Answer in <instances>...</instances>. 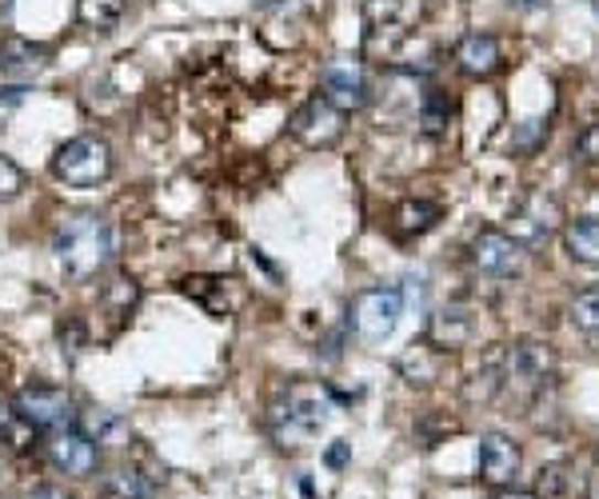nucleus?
Returning a JSON list of instances; mask_svg holds the SVG:
<instances>
[{
    "instance_id": "29",
    "label": "nucleus",
    "mask_w": 599,
    "mask_h": 499,
    "mask_svg": "<svg viewBox=\"0 0 599 499\" xmlns=\"http://www.w3.org/2000/svg\"><path fill=\"white\" fill-rule=\"evenodd\" d=\"M24 188V177H21V168L12 164L9 157H0V200H9V197H17Z\"/></svg>"
},
{
    "instance_id": "33",
    "label": "nucleus",
    "mask_w": 599,
    "mask_h": 499,
    "mask_svg": "<svg viewBox=\"0 0 599 499\" xmlns=\"http://www.w3.org/2000/svg\"><path fill=\"white\" fill-rule=\"evenodd\" d=\"M515 9H536V4H547V0H512Z\"/></svg>"
},
{
    "instance_id": "30",
    "label": "nucleus",
    "mask_w": 599,
    "mask_h": 499,
    "mask_svg": "<svg viewBox=\"0 0 599 499\" xmlns=\"http://www.w3.org/2000/svg\"><path fill=\"white\" fill-rule=\"evenodd\" d=\"M544 120H524V128H520V132H515V145L520 148H527L532 145V140H536V136H544Z\"/></svg>"
},
{
    "instance_id": "18",
    "label": "nucleus",
    "mask_w": 599,
    "mask_h": 499,
    "mask_svg": "<svg viewBox=\"0 0 599 499\" xmlns=\"http://www.w3.org/2000/svg\"><path fill=\"white\" fill-rule=\"evenodd\" d=\"M81 432H85L96 447H125L128 444V424L116 416V412H88Z\"/></svg>"
},
{
    "instance_id": "24",
    "label": "nucleus",
    "mask_w": 599,
    "mask_h": 499,
    "mask_svg": "<svg viewBox=\"0 0 599 499\" xmlns=\"http://www.w3.org/2000/svg\"><path fill=\"white\" fill-rule=\"evenodd\" d=\"M32 444V427L24 424L12 407H0V447H12V452H29Z\"/></svg>"
},
{
    "instance_id": "23",
    "label": "nucleus",
    "mask_w": 599,
    "mask_h": 499,
    "mask_svg": "<svg viewBox=\"0 0 599 499\" xmlns=\"http://www.w3.org/2000/svg\"><path fill=\"white\" fill-rule=\"evenodd\" d=\"M120 12H125V0H81V4H76L81 24H88V29L96 32H113L116 21H120Z\"/></svg>"
},
{
    "instance_id": "7",
    "label": "nucleus",
    "mask_w": 599,
    "mask_h": 499,
    "mask_svg": "<svg viewBox=\"0 0 599 499\" xmlns=\"http://www.w3.org/2000/svg\"><path fill=\"white\" fill-rule=\"evenodd\" d=\"M556 372V360H552V348L539 340H520L507 348L504 372H500V384L524 387V392H539V387L552 380Z\"/></svg>"
},
{
    "instance_id": "32",
    "label": "nucleus",
    "mask_w": 599,
    "mask_h": 499,
    "mask_svg": "<svg viewBox=\"0 0 599 499\" xmlns=\"http://www.w3.org/2000/svg\"><path fill=\"white\" fill-rule=\"evenodd\" d=\"M492 499H539L536 491H524V488H515V484H507V488H500Z\"/></svg>"
},
{
    "instance_id": "9",
    "label": "nucleus",
    "mask_w": 599,
    "mask_h": 499,
    "mask_svg": "<svg viewBox=\"0 0 599 499\" xmlns=\"http://www.w3.org/2000/svg\"><path fill=\"white\" fill-rule=\"evenodd\" d=\"M44 452H49V464H53L56 471H64V476H76V479L93 476L96 464H100V447H96L93 439L81 432V427H61V432H49V444H44Z\"/></svg>"
},
{
    "instance_id": "19",
    "label": "nucleus",
    "mask_w": 599,
    "mask_h": 499,
    "mask_svg": "<svg viewBox=\"0 0 599 499\" xmlns=\"http://www.w3.org/2000/svg\"><path fill=\"white\" fill-rule=\"evenodd\" d=\"M443 216L440 204H431V200H408V204H399L396 212V229L404 236H424L428 229H436V220Z\"/></svg>"
},
{
    "instance_id": "21",
    "label": "nucleus",
    "mask_w": 599,
    "mask_h": 499,
    "mask_svg": "<svg viewBox=\"0 0 599 499\" xmlns=\"http://www.w3.org/2000/svg\"><path fill=\"white\" fill-rule=\"evenodd\" d=\"M105 499H152V484L137 468H116L105 479Z\"/></svg>"
},
{
    "instance_id": "31",
    "label": "nucleus",
    "mask_w": 599,
    "mask_h": 499,
    "mask_svg": "<svg viewBox=\"0 0 599 499\" xmlns=\"http://www.w3.org/2000/svg\"><path fill=\"white\" fill-rule=\"evenodd\" d=\"M347 452H352V444H344V439H336V444L328 447V468H344L347 464Z\"/></svg>"
},
{
    "instance_id": "13",
    "label": "nucleus",
    "mask_w": 599,
    "mask_h": 499,
    "mask_svg": "<svg viewBox=\"0 0 599 499\" xmlns=\"http://www.w3.org/2000/svg\"><path fill=\"white\" fill-rule=\"evenodd\" d=\"M456 61L468 76H492L504 61L500 53V41H495L492 32H468L460 44H456Z\"/></svg>"
},
{
    "instance_id": "2",
    "label": "nucleus",
    "mask_w": 599,
    "mask_h": 499,
    "mask_svg": "<svg viewBox=\"0 0 599 499\" xmlns=\"http://www.w3.org/2000/svg\"><path fill=\"white\" fill-rule=\"evenodd\" d=\"M420 17V0H364V53L392 56L408 41Z\"/></svg>"
},
{
    "instance_id": "5",
    "label": "nucleus",
    "mask_w": 599,
    "mask_h": 499,
    "mask_svg": "<svg viewBox=\"0 0 599 499\" xmlns=\"http://www.w3.org/2000/svg\"><path fill=\"white\" fill-rule=\"evenodd\" d=\"M12 412H17L32 432H61V427L73 424V400H68L64 387H53V384L24 387V392L12 400Z\"/></svg>"
},
{
    "instance_id": "28",
    "label": "nucleus",
    "mask_w": 599,
    "mask_h": 499,
    "mask_svg": "<svg viewBox=\"0 0 599 499\" xmlns=\"http://www.w3.org/2000/svg\"><path fill=\"white\" fill-rule=\"evenodd\" d=\"M576 157L584 164H599V125H588L576 136Z\"/></svg>"
},
{
    "instance_id": "16",
    "label": "nucleus",
    "mask_w": 599,
    "mask_h": 499,
    "mask_svg": "<svg viewBox=\"0 0 599 499\" xmlns=\"http://www.w3.org/2000/svg\"><path fill=\"white\" fill-rule=\"evenodd\" d=\"M288 424L300 432V436H312L315 427L328 420V404H324V395H315V392H296L292 400H288Z\"/></svg>"
},
{
    "instance_id": "11",
    "label": "nucleus",
    "mask_w": 599,
    "mask_h": 499,
    "mask_svg": "<svg viewBox=\"0 0 599 499\" xmlns=\"http://www.w3.org/2000/svg\"><path fill=\"white\" fill-rule=\"evenodd\" d=\"M320 84H324V100L340 113H360V108L368 105V81L360 73V64L352 61H336L328 64L324 73H320Z\"/></svg>"
},
{
    "instance_id": "17",
    "label": "nucleus",
    "mask_w": 599,
    "mask_h": 499,
    "mask_svg": "<svg viewBox=\"0 0 599 499\" xmlns=\"http://www.w3.org/2000/svg\"><path fill=\"white\" fill-rule=\"evenodd\" d=\"M564 244H568L571 261L579 264H599V216L576 220L568 232H564Z\"/></svg>"
},
{
    "instance_id": "4",
    "label": "nucleus",
    "mask_w": 599,
    "mask_h": 499,
    "mask_svg": "<svg viewBox=\"0 0 599 499\" xmlns=\"http://www.w3.org/2000/svg\"><path fill=\"white\" fill-rule=\"evenodd\" d=\"M399 316H404V296L399 288H368L360 291L352 304V328L360 332V340L379 343L396 332Z\"/></svg>"
},
{
    "instance_id": "15",
    "label": "nucleus",
    "mask_w": 599,
    "mask_h": 499,
    "mask_svg": "<svg viewBox=\"0 0 599 499\" xmlns=\"http://www.w3.org/2000/svg\"><path fill=\"white\" fill-rule=\"evenodd\" d=\"M44 68V49L24 41V36H4L0 41V73L12 81H29Z\"/></svg>"
},
{
    "instance_id": "14",
    "label": "nucleus",
    "mask_w": 599,
    "mask_h": 499,
    "mask_svg": "<svg viewBox=\"0 0 599 499\" xmlns=\"http://www.w3.org/2000/svg\"><path fill=\"white\" fill-rule=\"evenodd\" d=\"M180 291L192 296L212 316H228L240 308V296H232V280H221V276H189L180 284Z\"/></svg>"
},
{
    "instance_id": "6",
    "label": "nucleus",
    "mask_w": 599,
    "mask_h": 499,
    "mask_svg": "<svg viewBox=\"0 0 599 499\" xmlns=\"http://www.w3.org/2000/svg\"><path fill=\"white\" fill-rule=\"evenodd\" d=\"M468 261H472L475 272H484V276H500V280H507V276H520L527 264V248L524 244H515L507 232H480V236L472 240V248H468Z\"/></svg>"
},
{
    "instance_id": "22",
    "label": "nucleus",
    "mask_w": 599,
    "mask_h": 499,
    "mask_svg": "<svg viewBox=\"0 0 599 499\" xmlns=\"http://www.w3.org/2000/svg\"><path fill=\"white\" fill-rule=\"evenodd\" d=\"M431 340L440 343V348H460V343L472 340V320L463 312H440L431 320Z\"/></svg>"
},
{
    "instance_id": "1",
    "label": "nucleus",
    "mask_w": 599,
    "mask_h": 499,
    "mask_svg": "<svg viewBox=\"0 0 599 499\" xmlns=\"http://www.w3.org/2000/svg\"><path fill=\"white\" fill-rule=\"evenodd\" d=\"M53 252L64 276L85 284L93 280L96 272H105V264L113 261L116 232L100 212H68V216L56 224Z\"/></svg>"
},
{
    "instance_id": "26",
    "label": "nucleus",
    "mask_w": 599,
    "mask_h": 499,
    "mask_svg": "<svg viewBox=\"0 0 599 499\" xmlns=\"http://www.w3.org/2000/svg\"><path fill=\"white\" fill-rule=\"evenodd\" d=\"M571 323H576L579 332L599 336V291L576 296V304H571Z\"/></svg>"
},
{
    "instance_id": "20",
    "label": "nucleus",
    "mask_w": 599,
    "mask_h": 499,
    "mask_svg": "<svg viewBox=\"0 0 599 499\" xmlns=\"http://www.w3.org/2000/svg\"><path fill=\"white\" fill-rule=\"evenodd\" d=\"M448 125H452V100L440 88H428L420 100V128L428 136H440L448 132Z\"/></svg>"
},
{
    "instance_id": "3",
    "label": "nucleus",
    "mask_w": 599,
    "mask_h": 499,
    "mask_svg": "<svg viewBox=\"0 0 599 499\" xmlns=\"http://www.w3.org/2000/svg\"><path fill=\"white\" fill-rule=\"evenodd\" d=\"M56 180L68 188H96L113 177V148L100 136H76L53 157Z\"/></svg>"
},
{
    "instance_id": "8",
    "label": "nucleus",
    "mask_w": 599,
    "mask_h": 499,
    "mask_svg": "<svg viewBox=\"0 0 599 499\" xmlns=\"http://www.w3.org/2000/svg\"><path fill=\"white\" fill-rule=\"evenodd\" d=\"M288 132L304 148H332L340 136H344V113L328 105L324 96H312V100H304V105L292 113Z\"/></svg>"
},
{
    "instance_id": "12",
    "label": "nucleus",
    "mask_w": 599,
    "mask_h": 499,
    "mask_svg": "<svg viewBox=\"0 0 599 499\" xmlns=\"http://www.w3.org/2000/svg\"><path fill=\"white\" fill-rule=\"evenodd\" d=\"M520 468H524V452H520V444H515L512 436L492 432V436L480 439V476H484L488 484L507 488V484H515Z\"/></svg>"
},
{
    "instance_id": "10",
    "label": "nucleus",
    "mask_w": 599,
    "mask_h": 499,
    "mask_svg": "<svg viewBox=\"0 0 599 499\" xmlns=\"http://www.w3.org/2000/svg\"><path fill=\"white\" fill-rule=\"evenodd\" d=\"M559 224V204L552 197H544V192H532V197L520 200V209L512 212V232L507 236L515 240V244H524V248H536V244H544L552 232H556Z\"/></svg>"
},
{
    "instance_id": "25",
    "label": "nucleus",
    "mask_w": 599,
    "mask_h": 499,
    "mask_svg": "<svg viewBox=\"0 0 599 499\" xmlns=\"http://www.w3.org/2000/svg\"><path fill=\"white\" fill-rule=\"evenodd\" d=\"M137 300H140V288H137V280H128V276H116V280L105 288V304L116 316H128L137 308Z\"/></svg>"
},
{
    "instance_id": "27",
    "label": "nucleus",
    "mask_w": 599,
    "mask_h": 499,
    "mask_svg": "<svg viewBox=\"0 0 599 499\" xmlns=\"http://www.w3.org/2000/svg\"><path fill=\"white\" fill-rule=\"evenodd\" d=\"M568 468L564 464H552V468H544L539 471V488H536V496L539 499H564L568 496Z\"/></svg>"
}]
</instances>
